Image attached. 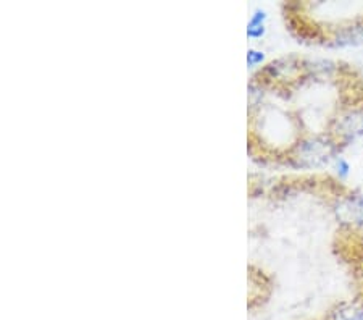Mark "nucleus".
Segmentation results:
<instances>
[{
  "label": "nucleus",
  "instance_id": "1",
  "mask_svg": "<svg viewBox=\"0 0 363 320\" xmlns=\"http://www.w3.org/2000/svg\"><path fill=\"white\" fill-rule=\"evenodd\" d=\"M334 320H363V306H346V308L338 310L336 315H334Z\"/></svg>",
  "mask_w": 363,
  "mask_h": 320
},
{
  "label": "nucleus",
  "instance_id": "2",
  "mask_svg": "<svg viewBox=\"0 0 363 320\" xmlns=\"http://www.w3.org/2000/svg\"><path fill=\"white\" fill-rule=\"evenodd\" d=\"M266 21V13L264 10H257L254 15L250 16L249 25H247V30H254V28H264Z\"/></svg>",
  "mask_w": 363,
  "mask_h": 320
},
{
  "label": "nucleus",
  "instance_id": "3",
  "mask_svg": "<svg viewBox=\"0 0 363 320\" xmlns=\"http://www.w3.org/2000/svg\"><path fill=\"white\" fill-rule=\"evenodd\" d=\"M264 52H260V50H255V49H249V52H247V65L249 67H257L259 63L264 62Z\"/></svg>",
  "mask_w": 363,
  "mask_h": 320
},
{
  "label": "nucleus",
  "instance_id": "4",
  "mask_svg": "<svg viewBox=\"0 0 363 320\" xmlns=\"http://www.w3.org/2000/svg\"><path fill=\"white\" fill-rule=\"evenodd\" d=\"M349 170H351V167H349V163L346 162V160L339 159L338 160V173H339V176H347Z\"/></svg>",
  "mask_w": 363,
  "mask_h": 320
}]
</instances>
